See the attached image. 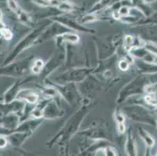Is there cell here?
<instances>
[{
	"label": "cell",
	"mask_w": 157,
	"mask_h": 156,
	"mask_svg": "<svg viewBox=\"0 0 157 156\" xmlns=\"http://www.w3.org/2000/svg\"><path fill=\"white\" fill-rule=\"evenodd\" d=\"M0 33L2 34V36L4 37V38L6 40H10L13 37V33L11 32V31H10L9 29H7V28H6L0 29Z\"/></svg>",
	"instance_id": "2e32d148"
},
{
	"label": "cell",
	"mask_w": 157,
	"mask_h": 156,
	"mask_svg": "<svg viewBox=\"0 0 157 156\" xmlns=\"http://www.w3.org/2000/svg\"><path fill=\"white\" fill-rule=\"evenodd\" d=\"M115 119H116V120H117V122L118 124H122V123H124V121H125L124 116L123 115V114L120 113V112L116 113Z\"/></svg>",
	"instance_id": "603a6c76"
},
{
	"label": "cell",
	"mask_w": 157,
	"mask_h": 156,
	"mask_svg": "<svg viewBox=\"0 0 157 156\" xmlns=\"http://www.w3.org/2000/svg\"><path fill=\"white\" fill-rule=\"evenodd\" d=\"M118 12H119L121 17H126L130 15V13H131V10L127 6H121L118 10Z\"/></svg>",
	"instance_id": "5bb4252c"
},
{
	"label": "cell",
	"mask_w": 157,
	"mask_h": 156,
	"mask_svg": "<svg viewBox=\"0 0 157 156\" xmlns=\"http://www.w3.org/2000/svg\"><path fill=\"white\" fill-rule=\"evenodd\" d=\"M113 18H115L116 20H119L120 18H121V15H120L118 11H113Z\"/></svg>",
	"instance_id": "484cf974"
},
{
	"label": "cell",
	"mask_w": 157,
	"mask_h": 156,
	"mask_svg": "<svg viewBox=\"0 0 157 156\" xmlns=\"http://www.w3.org/2000/svg\"><path fill=\"white\" fill-rule=\"evenodd\" d=\"M118 131H119L120 134H124L125 131H126V127H125L124 123H122V124H118Z\"/></svg>",
	"instance_id": "cb8c5ba5"
},
{
	"label": "cell",
	"mask_w": 157,
	"mask_h": 156,
	"mask_svg": "<svg viewBox=\"0 0 157 156\" xmlns=\"http://www.w3.org/2000/svg\"><path fill=\"white\" fill-rule=\"evenodd\" d=\"M58 9L59 10L64 11V12H71L73 10V6L71 3H69L67 2H60V3L58 4L57 6Z\"/></svg>",
	"instance_id": "8fae6325"
},
{
	"label": "cell",
	"mask_w": 157,
	"mask_h": 156,
	"mask_svg": "<svg viewBox=\"0 0 157 156\" xmlns=\"http://www.w3.org/2000/svg\"><path fill=\"white\" fill-rule=\"evenodd\" d=\"M59 2H67V0H59Z\"/></svg>",
	"instance_id": "f546056e"
},
{
	"label": "cell",
	"mask_w": 157,
	"mask_h": 156,
	"mask_svg": "<svg viewBox=\"0 0 157 156\" xmlns=\"http://www.w3.org/2000/svg\"><path fill=\"white\" fill-rule=\"evenodd\" d=\"M105 156H117L116 151L111 147H106L105 148Z\"/></svg>",
	"instance_id": "7402d4cb"
},
{
	"label": "cell",
	"mask_w": 157,
	"mask_h": 156,
	"mask_svg": "<svg viewBox=\"0 0 157 156\" xmlns=\"http://www.w3.org/2000/svg\"><path fill=\"white\" fill-rule=\"evenodd\" d=\"M138 134H139L140 137H142V139L143 140L144 142L145 143V144H146V146L148 148H152V147L155 145V142L154 138L150 135V134L148 132H147L145 130H144V129L140 127V128L138 129Z\"/></svg>",
	"instance_id": "8992f818"
},
{
	"label": "cell",
	"mask_w": 157,
	"mask_h": 156,
	"mask_svg": "<svg viewBox=\"0 0 157 156\" xmlns=\"http://www.w3.org/2000/svg\"><path fill=\"white\" fill-rule=\"evenodd\" d=\"M145 156H152L151 155V154H150V151H149V148H147V150H146V153H145Z\"/></svg>",
	"instance_id": "4316f807"
},
{
	"label": "cell",
	"mask_w": 157,
	"mask_h": 156,
	"mask_svg": "<svg viewBox=\"0 0 157 156\" xmlns=\"http://www.w3.org/2000/svg\"><path fill=\"white\" fill-rule=\"evenodd\" d=\"M143 99L145 104H148L152 107H157V100L155 98V94H147L145 97H143Z\"/></svg>",
	"instance_id": "9c48e42d"
},
{
	"label": "cell",
	"mask_w": 157,
	"mask_h": 156,
	"mask_svg": "<svg viewBox=\"0 0 157 156\" xmlns=\"http://www.w3.org/2000/svg\"><path fill=\"white\" fill-rule=\"evenodd\" d=\"M130 64L127 62L125 59H122L120 61L119 63V68L122 71H126L128 70V68H129Z\"/></svg>",
	"instance_id": "ffe728a7"
},
{
	"label": "cell",
	"mask_w": 157,
	"mask_h": 156,
	"mask_svg": "<svg viewBox=\"0 0 157 156\" xmlns=\"http://www.w3.org/2000/svg\"><path fill=\"white\" fill-rule=\"evenodd\" d=\"M155 127H157V116H156V119H155Z\"/></svg>",
	"instance_id": "4dcf8cb0"
},
{
	"label": "cell",
	"mask_w": 157,
	"mask_h": 156,
	"mask_svg": "<svg viewBox=\"0 0 157 156\" xmlns=\"http://www.w3.org/2000/svg\"><path fill=\"white\" fill-rule=\"evenodd\" d=\"M53 1H56V0H50V2H53Z\"/></svg>",
	"instance_id": "1f68e13d"
},
{
	"label": "cell",
	"mask_w": 157,
	"mask_h": 156,
	"mask_svg": "<svg viewBox=\"0 0 157 156\" xmlns=\"http://www.w3.org/2000/svg\"><path fill=\"white\" fill-rule=\"evenodd\" d=\"M132 42H133V36H131L130 34L126 35L124 38L125 51L130 52V51L132 49Z\"/></svg>",
	"instance_id": "30bf717a"
},
{
	"label": "cell",
	"mask_w": 157,
	"mask_h": 156,
	"mask_svg": "<svg viewBox=\"0 0 157 156\" xmlns=\"http://www.w3.org/2000/svg\"><path fill=\"white\" fill-rule=\"evenodd\" d=\"M17 97L19 100H24L30 104H35L38 100V94L32 90L28 89L20 91L17 94Z\"/></svg>",
	"instance_id": "7a4b0ae2"
},
{
	"label": "cell",
	"mask_w": 157,
	"mask_h": 156,
	"mask_svg": "<svg viewBox=\"0 0 157 156\" xmlns=\"http://www.w3.org/2000/svg\"><path fill=\"white\" fill-rule=\"evenodd\" d=\"M7 139L4 137H0V148H5L7 144Z\"/></svg>",
	"instance_id": "d4e9b609"
},
{
	"label": "cell",
	"mask_w": 157,
	"mask_h": 156,
	"mask_svg": "<svg viewBox=\"0 0 157 156\" xmlns=\"http://www.w3.org/2000/svg\"><path fill=\"white\" fill-rule=\"evenodd\" d=\"M61 111L58 108L57 105L54 101L49 102L46 105L43 111V116L45 118L48 119H53L57 116H60Z\"/></svg>",
	"instance_id": "277c9868"
},
{
	"label": "cell",
	"mask_w": 157,
	"mask_h": 156,
	"mask_svg": "<svg viewBox=\"0 0 157 156\" xmlns=\"http://www.w3.org/2000/svg\"><path fill=\"white\" fill-rule=\"evenodd\" d=\"M33 2L37 5L44 7H47L51 5L50 0H33Z\"/></svg>",
	"instance_id": "d6986e66"
},
{
	"label": "cell",
	"mask_w": 157,
	"mask_h": 156,
	"mask_svg": "<svg viewBox=\"0 0 157 156\" xmlns=\"http://www.w3.org/2000/svg\"><path fill=\"white\" fill-rule=\"evenodd\" d=\"M109 1L110 0H101V2H98L96 6H95V8H93L94 11L98 10H100V9L103 8L105 7V6L107 5L108 3H109Z\"/></svg>",
	"instance_id": "44dd1931"
},
{
	"label": "cell",
	"mask_w": 157,
	"mask_h": 156,
	"mask_svg": "<svg viewBox=\"0 0 157 156\" xmlns=\"http://www.w3.org/2000/svg\"><path fill=\"white\" fill-rule=\"evenodd\" d=\"M125 151L128 156H138V150H137V144L131 132L128 134L127 137L126 144H125Z\"/></svg>",
	"instance_id": "5b68a950"
},
{
	"label": "cell",
	"mask_w": 157,
	"mask_h": 156,
	"mask_svg": "<svg viewBox=\"0 0 157 156\" xmlns=\"http://www.w3.org/2000/svg\"><path fill=\"white\" fill-rule=\"evenodd\" d=\"M44 62L42 59H36L33 64V66L31 67V71H32L33 74H38L40 72H42V70L44 69Z\"/></svg>",
	"instance_id": "ba28073f"
},
{
	"label": "cell",
	"mask_w": 157,
	"mask_h": 156,
	"mask_svg": "<svg viewBox=\"0 0 157 156\" xmlns=\"http://www.w3.org/2000/svg\"><path fill=\"white\" fill-rule=\"evenodd\" d=\"M144 24H157V11L154 12L150 17H147L146 19L144 20Z\"/></svg>",
	"instance_id": "9a60e30c"
},
{
	"label": "cell",
	"mask_w": 157,
	"mask_h": 156,
	"mask_svg": "<svg viewBox=\"0 0 157 156\" xmlns=\"http://www.w3.org/2000/svg\"><path fill=\"white\" fill-rule=\"evenodd\" d=\"M97 17L95 14H88V15L84 16L81 20V24H85V23H91L94 22L95 21H96Z\"/></svg>",
	"instance_id": "7c38bea8"
},
{
	"label": "cell",
	"mask_w": 157,
	"mask_h": 156,
	"mask_svg": "<svg viewBox=\"0 0 157 156\" xmlns=\"http://www.w3.org/2000/svg\"><path fill=\"white\" fill-rule=\"evenodd\" d=\"M8 6H9L10 9L14 11V12L18 13L20 11L19 6H18V4L17 3L15 0H8Z\"/></svg>",
	"instance_id": "e0dca14e"
},
{
	"label": "cell",
	"mask_w": 157,
	"mask_h": 156,
	"mask_svg": "<svg viewBox=\"0 0 157 156\" xmlns=\"http://www.w3.org/2000/svg\"><path fill=\"white\" fill-rule=\"evenodd\" d=\"M2 12L0 11V24L2 23Z\"/></svg>",
	"instance_id": "f1b7e54d"
},
{
	"label": "cell",
	"mask_w": 157,
	"mask_h": 156,
	"mask_svg": "<svg viewBox=\"0 0 157 156\" xmlns=\"http://www.w3.org/2000/svg\"><path fill=\"white\" fill-rule=\"evenodd\" d=\"M60 38H62L63 41L73 43V44H76L80 40V38L78 34H74V33H65L63 35H61Z\"/></svg>",
	"instance_id": "52a82bcc"
},
{
	"label": "cell",
	"mask_w": 157,
	"mask_h": 156,
	"mask_svg": "<svg viewBox=\"0 0 157 156\" xmlns=\"http://www.w3.org/2000/svg\"><path fill=\"white\" fill-rule=\"evenodd\" d=\"M138 70L143 74H157V63H149L138 59L136 62Z\"/></svg>",
	"instance_id": "3957f363"
},
{
	"label": "cell",
	"mask_w": 157,
	"mask_h": 156,
	"mask_svg": "<svg viewBox=\"0 0 157 156\" xmlns=\"http://www.w3.org/2000/svg\"><path fill=\"white\" fill-rule=\"evenodd\" d=\"M155 156H157V152H156V154H155Z\"/></svg>",
	"instance_id": "d6a6232c"
},
{
	"label": "cell",
	"mask_w": 157,
	"mask_h": 156,
	"mask_svg": "<svg viewBox=\"0 0 157 156\" xmlns=\"http://www.w3.org/2000/svg\"><path fill=\"white\" fill-rule=\"evenodd\" d=\"M124 112L131 120L135 122L142 123L148 125L155 127L156 116L150 110L142 105H133L124 108Z\"/></svg>",
	"instance_id": "6da1fadb"
},
{
	"label": "cell",
	"mask_w": 157,
	"mask_h": 156,
	"mask_svg": "<svg viewBox=\"0 0 157 156\" xmlns=\"http://www.w3.org/2000/svg\"><path fill=\"white\" fill-rule=\"evenodd\" d=\"M43 111L44 110L36 107V108H33L32 111L31 112V116H32L35 119H40L43 116Z\"/></svg>",
	"instance_id": "4fadbf2b"
},
{
	"label": "cell",
	"mask_w": 157,
	"mask_h": 156,
	"mask_svg": "<svg viewBox=\"0 0 157 156\" xmlns=\"http://www.w3.org/2000/svg\"><path fill=\"white\" fill-rule=\"evenodd\" d=\"M144 2H147V3H149V2H155V1H157V0H143Z\"/></svg>",
	"instance_id": "83f0119b"
},
{
	"label": "cell",
	"mask_w": 157,
	"mask_h": 156,
	"mask_svg": "<svg viewBox=\"0 0 157 156\" xmlns=\"http://www.w3.org/2000/svg\"><path fill=\"white\" fill-rule=\"evenodd\" d=\"M44 94L48 97H55L57 94V91L52 88H47L43 91Z\"/></svg>",
	"instance_id": "ac0fdd59"
}]
</instances>
